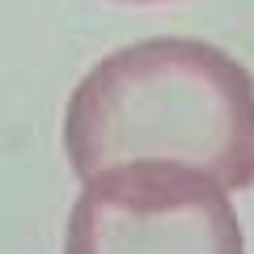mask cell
Listing matches in <instances>:
<instances>
[{
  "mask_svg": "<svg viewBox=\"0 0 254 254\" xmlns=\"http://www.w3.org/2000/svg\"><path fill=\"white\" fill-rule=\"evenodd\" d=\"M64 254H246L229 190L161 161L115 165L85 178Z\"/></svg>",
  "mask_w": 254,
  "mask_h": 254,
  "instance_id": "7a4b0ae2",
  "label": "cell"
},
{
  "mask_svg": "<svg viewBox=\"0 0 254 254\" xmlns=\"http://www.w3.org/2000/svg\"><path fill=\"white\" fill-rule=\"evenodd\" d=\"M123 4H165V0H123Z\"/></svg>",
  "mask_w": 254,
  "mask_h": 254,
  "instance_id": "3957f363",
  "label": "cell"
},
{
  "mask_svg": "<svg viewBox=\"0 0 254 254\" xmlns=\"http://www.w3.org/2000/svg\"><path fill=\"white\" fill-rule=\"evenodd\" d=\"M76 178L161 161L220 190L254 187V76L203 38H144L93 64L64 110Z\"/></svg>",
  "mask_w": 254,
  "mask_h": 254,
  "instance_id": "6da1fadb",
  "label": "cell"
}]
</instances>
